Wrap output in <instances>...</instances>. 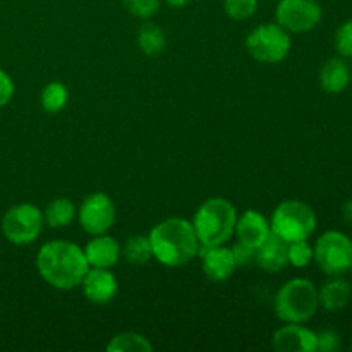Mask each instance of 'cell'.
<instances>
[{
    "label": "cell",
    "mask_w": 352,
    "mask_h": 352,
    "mask_svg": "<svg viewBox=\"0 0 352 352\" xmlns=\"http://www.w3.org/2000/svg\"><path fill=\"white\" fill-rule=\"evenodd\" d=\"M323 19L318 0H278L275 7V23L289 33H309Z\"/></svg>",
    "instance_id": "obj_9"
},
{
    "label": "cell",
    "mask_w": 352,
    "mask_h": 352,
    "mask_svg": "<svg viewBox=\"0 0 352 352\" xmlns=\"http://www.w3.org/2000/svg\"><path fill=\"white\" fill-rule=\"evenodd\" d=\"M342 346V339L336 330H322L316 333V351L318 352H336Z\"/></svg>",
    "instance_id": "obj_28"
},
{
    "label": "cell",
    "mask_w": 352,
    "mask_h": 352,
    "mask_svg": "<svg viewBox=\"0 0 352 352\" xmlns=\"http://www.w3.org/2000/svg\"><path fill=\"white\" fill-rule=\"evenodd\" d=\"M287 261L296 268H306L313 261V246L308 241L287 243Z\"/></svg>",
    "instance_id": "obj_25"
},
{
    "label": "cell",
    "mask_w": 352,
    "mask_h": 352,
    "mask_svg": "<svg viewBox=\"0 0 352 352\" xmlns=\"http://www.w3.org/2000/svg\"><path fill=\"white\" fill-rule=\"evenodd\" d=\"M291 33L277 23L253 28L246 36V50L260 64H280L291 52Z\"/></svg>",
    "instance_id": "obj_6"
},
{
    "label": "cell",
    "mask_w": 352,
    "mask_h": 352,
    "mask_svg": "<svg viewBox=\"0 0 352 352\" xmlns=\"http://www.w3.org/2000/svg\"><path fill=\"white\" fill-rule=\"evenodd\" d=\"M88 268L85 251L72 241H48L38 250V274L57 291H72L79 287Z\"/></svg>",
    "instance_id": "obj_1"
},
{
    "label": "cell",
    "mask_w": 352,
    "mask_h": 352,
    "mask_svg": "<svg viewBox=\"0 0 352 352\" xmlns=\"http://www.w3.org/2000/svg\"><path fill=\"white\" fill-rule=\"evenodd\" d=\"M318 219L308 203L301 199H285L278 203L270 219L272 234L285 243L308 241L315 234Z\"/></svg>",
    "instance_id": "obj_5"
},
{
    "label": "cell",
    "mask_w": 352,
    "mask_h": 352,
    "mask_svg": "<svg viewBox=\"0 0 352 352\" xmlns=\"http://www.w3.org/2000/svg\"><path fill=\"white\" fill-rule=\"evenodd\" d=\"M352 299V285L342 275L330 277L322 287L318 289L320 308L329 313H337L346 308Z\"/></svg>",
    "instance_id": "obj_17"
},
{
    "label": "cell",
    "mask_w": 352,
    "mask_h": 352,
    "mask_svg": "<svg viewBox=\"0 0 352 352\" xmlns=\"http://www.w3.org/2000/svg\"><path fill=\"white\" fill-rule=\"evenodd\" d=\"M318 308V287L305 277L285 282L274 299L275 315L284 323H308Z\"/></svg>",
    "instance_id": "obj_4"
},
{
    "label": "cell",
    "mask_w": 352,
    "mask_h": 352,
    "mask_svg": "<svg viewBox=\"0 0 352 352\" xmlns=\"http://www.w3.org/2000/svg\"><path fill=\"white\" fill-rule=\"evenodd\" d=\"M153 260L164 267L177 268L195 260L199 253V241L195 227L181 217H168L151 227L148 234Z\"/></svg>",
    "instance_id": "obj_2"
},
{
    "label": "cell",
    "mask_w": 352,
    "mask_h": 352,
    "mask_svg": "<svg viewBox=\"0 0 352 352\" xmlns=\"http://www.w3.org/2000/svg\"><path fill=\"white\" fill-rule=\"evenodd\" d=\"M260 0H223V12L232 21H246L258 10Z\"/></svg>",
    "instance_id": "obj_24"
},
{
    "label": "cell",
    "mask_w": 352,
    "mask_h": 352,
    "mask_svg": "<svg viewBox=\"0 0 352 352\" xmlns=\"http://www.w3.org/2000/svg\"><path fill=\"white\" fill-rule=\"evenodd\" d=\"M351 67L342 57H332L320 69V86L329 95H339L351 85Z\"/></svg>",
    "instance_id": "obj_18"
},
{
    "label": "cell",
    "mask_w": 352,
    "mask_h": 352,
    "mask_svg": "<svg viewBox=\"0 0 352 352\" xmlns=\"http://www.w3.org/2000/svg\"><path fill=\"white\" fill-rule=\"evenodd\" d=\"M201 254V267L203 274L206 275V278H210L212 282H226L236 272L237 263L234 260V254L230 248H227L226 244H220V246H210V248H199V253Z\"/></svg>",
    "instance_id": "obj_13"
},
{
    "label": "cell",
    "mask_w": 352,
    "mask_h": 352,
    "mask_svg": "<svg viewBox=\"0 0 352 352\" xmlns=\"http://www.w3.org/2000/svg\"><path fill=\"white\" fill-rule=\"evenodd\" d=\"M122 6L138 19H150L160 9V0H122Z\"/></svg>",
    "instance_id": "obj_26"
},
{
    "label": "cell",
    "mask_w": 352,
    "mask_h": 352,
    "mask_svg": "<svg viewBox=\"0 0 352 352\" xmlns=\"http://www.w3.org/2000/svg\"><path fill=\"white\" fill-rule=\"evenodd\" d=\"M164 2L167 3L168 7H172V9H182V7L189 6L192 0H164Z\"/></svg>",
    "instance_id": "obj_32"
},
{
    "label": "cell",
    "mask_w": 352,
    "mask_h": 352,
    "mask_svg": "<svg viewBox=\"0 0 352 352\" xmlns=\"http://www.w3.org/2000/svg\"><path fill=\"white\" fill-rule=\"evenodd\" d=\"M76 215H78V210L71 199L55 198L48 203L43 212L45 226L52 227V229H64V227L71 226Z\"/></svg>",
    "instance_id": "obj_19"
},
{
    "label": "cell",
    "mask_w": 352,
    "mask_h": 352,
    "mask_svg": "<svg viewBox=\"0 0 352 352\" xmlns=\"http://www.w3.org/2000/svg\"><path fill=\"white\" fill-rule=\"evenodd\" d=\"M81 229L89 236L109 234L117 220V208L107 192H91L82 199L78 210Z\"/></svg>",
    "instance_id": "obj_10"
},
{
    "label": "cell",
    "mask_w": 352,
    "mask_h": 352,
    "mask_svg": "<svg viewBox=\"0 0 352 352\" xmlns=\"http://www.w3.org/2000/svg\"><path fill=\"white\" fill-rule=\"evenodd\" d=\"M122 256L131 265H144L153 260L151 246L148 236H131L127 237L122 246Z\"/></svg>",
    "instance_id": "obj_23"
},
{
    "label": "cell",
    "mask_w": 352,
    "mask_h": 352,
    "mask_svg": "<svg viewBox=\"0 0 352 352\" xmlns=\"http://www.w3.org/2000/svg\"><path fill=\"white\" fill-rule=\"evenodd\" d=\"M85 256L89 267L95 268H112L119 263L122 256V248L117 243L116 237L109 234H100V236H91L85 248Z\"/></svg>",
    "instance_id": "obj_15"
},
{
    "label": "cell",
    "mask_w": 352,
    "mask_h": 352,
    "mask_svg": "<svg viewBox=\"0 0 352 352\" xmlns=\"http://www.w3.org/2000/svg\"><path fill=\"white\" fill-rule=\"evenodd\" d=\"M272 347L277 352H316V332L305 323H287L275 330Z\"/></svg>",
    "instance_id": "obj_12"
},
{
    "label": "cell",
    "mask_w": 352,
    "mask_h": 352,
    "mask_svg": "<svg viewBox=\"0 0 352 352\" xmlns=\"http://www.w3.org/2000/svg\"><path fill=\"white\" fill-rule=\"evenodd\" d=\"M270 234V220L261 212H258V210H246L241 215L237 213L236 230H234V236L237 237V241L256 250L258 246H261L267 241Z\"/></svg>",
    "instance_id": "obj_14"
},
{
    "label": "cell",
    "mask_w": 352,
    "mask_h": 352,
    "mask_svg": "<svg viewBox=\"0 0 352 352\" xmlns=\"http://www.w3.org/2000/svg\"><path fill=\"white\" fill-rule=\"evenodd\" d=\"M69 102V91L67 86L62 85L58 81H52L41 89L40 103L43 107L45 112L48 113H57L65 109Z\"/></svg>",
    "instance_id": "obj_22"
},
{
    "label": "cell",
    "mask_w": 352,
    "mask_h": 352,
    "mask_svg": "<svg viewBox=\"0 0 352 352\" xmlns=\"http://www.w3.org/2000/svg\"><path fill=\"white\" fill-rule=\"evenodd\" d=\"M109 352H151L153 346L144 336L138 332H122L117 333L107 344Z\"/></svg>",
    "instance_id": "obj_21"
},
{
    "label": "cell",
    "mask_w": 352,
    "mask_h": 352,
    "mask_svg": "<svg viewBox=\"0 0 352 352\" xmlns=\"http://www.w3.org/2000/svg\"><path fill=\"white\" fill-rule=\"evenodd\" d=\"M79 287L82 289V294L89 302L102 306L116 299L119 292V280L110 272V268L89 267Z\"/></svg>",
    "instance_id": "obj_11"
},
{
    "label": "cell",
    "mask_w": 352,
    "mask_h": 352,
    "mask_svg": "<svg viewBox=\"0 0 352 352\" xmlns=\"http://www.w3.org/2000/svg\"><path fill=\"white\" fill-rule=\"evenodd\" d=\"M336 50L342 58H352V19L346 21L339 26L333 36Z\"/></svg>",
    "instance_id": "obj_27"
},
{
    "label": "cell",
    "mask_w": 352,
    "mask_h": 352,
    "mask_svg": "<svg viewBox=\"0 0 352 352\" xmlns=\"http://www.w3.org/2000/svg\"><path fill=\"white\" fill-rule=\"evenodd\" d=\"M351 272H352V268H351Z\"/></svg>",
    "instance_id": "obj_35"
},
{
    "label": "cell",
    "mask_w": 352,
    "mask_h": 352,
    "mask_svg": "<svg viewBox=\"0 0 352 352\" xmlns=\"http://www.w3.org/2000/svg\"><path fill=\"white\" fill-rule=\"evenodd\" d=\"M351 74H352V67H351Z\"/></svg>",
    "instance_id": "obj_34"
},
{
    "label": "cell",
    "mask_w": 352,
    "mask_h": 352,
    "mask_svg": "<svg viewBox=\"0 0 352 352\" xmlns=\"http://www.w3.org/2000/svg\"><path fill=\"white\" fill-rule=\"evenodd\" d=\"M313 261L329 277L347 274L352 268V239L340 230H327L313 246Z\"/></svg>",
    "instance_id": "obj_7"
},
{
    "label": "cell",
    "mask_w": 352,
    "mask_h": 352,
    "mask_svg": "<svg viewBox=\"0 0 352 352\" xmlns=\"http://www.w3.org/2000/svg\"><path fill=\"white\" fill-rule=\"evenodd\" d=\"M230 250H232V254H234V260H236L237 267H248L250 263H253L254 261V254H256V250L251 246H248V244L241 243V241H237L234 246H230Z\"/></svg>",
    "instance_id": "obj_29"
},
{
    "label": "cell",
    "mask_w": 352,
    "mask_h": 352,
    "mask_svg": "<svg viewBox=\"0 0 352 352\" xmlns=\"http://www.w3.org/2000/svg\"><path fill=\"white\" fill-rule=\"evenodd\" d=\"M236 206L229 199L219 198V196L203 201L191 220L201 248L229 243L236 230Z\"/></svg>",
    "instance_id": "obj_3"
},
{
    "label": "cell",
    "mask_w": 352,
    "mask_h": 352,
    "mask_svg": "<svg viewBox=\"0 0 352 352\" xmlns=\"http://www.w3.org/2000/svg\"><path fill=\"white\" fill-rule=\"evenodd\" d=\"M14 81L3 69H0V109L7 105L14 96Z\"/></svg>",
    "instance_id": "obj_30"
},
{
    "label": "cell",
    "mask_w": 352,
    "mask_h": 352,
    "mask_svg": "<svg viewBox=\"0 0 352 352\" xmlns=\"http://www.w3.org/2000/svg\"><path fill=\"white\" fill-rule=\"evenodd\" d=\"M45 227L43 212L33 203L10 206L2 219V234L14 246H30L41 236Z\"/></svg>",
    "instance_id": "obj_8"
},
{
    "label": "cell",
    "mask_w": 352,
    "mask_h": 352,
    "mask_svg": "<svg viewBox=\"0 0 352 352\" xmlns=\"http://www.w3.org/2000/svg\"><path fill=\"white\" fill-rule=\"evenodd\" d=\"M342 215H344V220H346V222L352 227V198L347 199V201L344 203Z\"/></svg>",
    "instance_id": "obj_31"
},
{
    "label": "cell",
    "mask_w": 352,
    "mask_h": 352,
    "mask_svg": "<svg viewBox=\"0 0 352 352\" xmlns=\"http://www.w3.org/2000/svg\"><path fill=\"white\" fill-rule=\"evenodd\" d=\"M351 349H352V340H351Z\"/></svg>",
    "instance_id": "obj_33"
},
{
    "label": "cell",
    "mask_w": 352,
    "mask_h": 352,
    "mask_svg": "<svg viewBox=\"0 0 352 352\" xmlns=\"http://www.w3.org/2000/svg\"><path fill=\"white\" fill-rule=\"evenodd\" d=\"M138 45H140L141 52L148 57H155L160 55L167 47V36H165L164 30L153 23H144L138 31Z\"/></svg>",
    "instance_id": "obj_20"
},
{
    "label": "cell",
    "mask_w": 352,
    "mask_h": 352,
    "mask_svg": "<svg viewBox=\"0 0 352 352\" xmlns=\"http://www.w3.org/2000/svg\"><path fill=\"white\" fill-rule=\"evenodd\" d=\"M254 263L267 274H278L289 265L287 261V243L270 234L261 246L256 248Z\"/></svg>",
    "instance_id": "obj_16"
}]
</instances>
